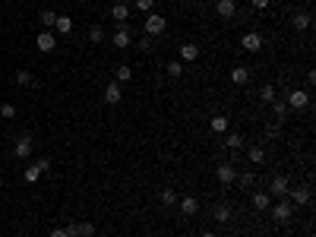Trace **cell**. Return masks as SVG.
<instances>
[{
	"label": "cell",
	"mask_w": 316,
	"mask_h": 237,
	"mask_svg": "<svg viewBox=\"0 0 316 237\" xmlns=\"http://www.w3.org/2000/svg\"><path fill=\"white\" fill-rule=\"evenodd\" d=\"M269 209H272V218H275L278 225H288V222H291V215H294V206L288 202V196H281L275 206H269Z\"/></svg>",
	"instance_id": "obj_1"
},
{
	"label": "cell",
	"mask_w": 316,
	"mask_h": 237,
	"mask_svg": "<svg viewBox=\"0 0 316 237\" xmlns=\"http://www.w3.org/2000/svg\"><path fill=\"white\" fill-rule=\"evenodd\" d=\"M48 168H51L48 158H38V162H32L29 168H25V174H22V177H25V183H35L41 174H48Z\"/></svg>",
	"instance_id": "obj_2"
},
{
	"label": "cell",
	"mask_w": 316,
	"mask_h": 237,
	"mask_svg": "<svg viewBox=\"0 0 316 237\" xmlns=\"http://www.w3.org/2000/svg\"><path fill=\"white\" fill-rule=\"evenodd\" d=\"M288 108H294V111H304L307 105H310V92H304V89H294V92H288Z\"/></svg>",
	"instance_id": "obj_3"
},
{
	"label": "cell",
	"mask_w": 316,
	"mask_h": 237,
	"mask_svg": "<svg viewBox=\"0 0 316 237\" xmlns=\"http://www.w3.org/2000/svg\"><path fill=\"white\" fill-rule=\"evenodd\" d=\"M66 234L70 237H95V225L92 222H70L66 225Z\"/></svg>",
	"instance_id": "obj_4"
},
{
	"label": "cell",
	"mask_w": 316,
	"mask_h": 237,
	"mask_svg": "<svg viewBox=\"0 0 316 237\" xmlns=\"http://www.w3.org/2000/svg\"><path fill=\"white\" fill-rule=\"evenodd\" d=\"M165 16H161V13H149L146 16V35H152V38H155V35H161V32H165Z\"/></svg>",
	"instance_id": "obj_5"
},
{
	"label": "cell",
	"mask_w": 316,
	"mask_h": 237,
	"mask_svg": "<svg viewBox=\"0 0 316 237\" xmlns=\"http://www.w3.org/2000/svg\"><path fill=\"white\" fill-rule=\"evenodd\" d=\"M288 202L291 206H310V187H291L288 190Z\"/></svg>",
	"instance_id": "obj_6"
},
{
	"label": "cell",
	"mask_w": 316,
	"mask_h": 237,
	"mask_svg": "<svg viewBox=\"0 0 316 237\" xmlns=\"http://www.w3.org/2000/svg\"><path fill=\"white\" fill-rule=\"evenodd\" d=\"M288 190H291V180H288V177L285 174H275V177H272V193H269V196H288Z\"/></svg>",
	"instance_id": "obj_7"
},
{
	"label": "cell",
	"mask_w": 316,
	"mask_h": 237,
	"mask_svg": "<svg viewBox=\"0 0 316 237\" xmlns=\"http://www.w3.org/2000/svg\"><path fill=\"white\" fill-rule=\"evenodd\" d=\"M35 48L41 51V54H51V51L57 48V38H54V32H48V29H45V32H41V35L35 38Z\"/></svg>",
	"instance_id": "obj_8"
},
{
	"label": "cell",
	"mask_w": 316,
	"mask_h": 237,
	"mask_svg": "<svg viewBox=\"0 0 316 237\" xmlns=\"http://www.w3.org/2000/svg\"><path fill=\"white\" fill-rule=\"evenodd\" d=\"M130 38H133V32H130V25H124L121 22V29L114 32V35H111V45H117V48H130Z\"/></svg>",
	"instance_id": "obj_9"
},
{
	"label": "cell",
	"mask_w": 316,
	"mask_h": 237,
	"mask_svg": "<svg viewBox=\"0 0 316 237\" xmlns=\"http://www.w3.org/2000/svg\"><path fill=\"white\" fill-rule=\"evenodd\" d=\"M218 180H221V187H231V183L237 180V171H234V165H228V162H221L218 165Z\"/></svg>",
	"instance_id": "obj_10"
},
{
	"label": "cell",
	"mask_w": 316,
	"mask_h": 237,
	"mask_svg": "<svg viewBox=\"0 0 316 237\" xmlns=\"http://www.w3.org/2000/svg\"><path fill=\"white\" fill-rule=\"evenodd\" d=\"M32 149H35L32 136H19V139H16V146H13V155H16V158H29Z\"/></svg>",
	"instance_id": "obj_11"
},
{
	"label": "cell",
	"mask_w": 316,
	"mask_h": 237,
	"mask_svg": "<svg viewBox=\"0 0 316 237\" xmlns=\"http://www.w3.org/2000/svg\"><path fill=\"white\" fill-rule=\"evenodd\" d=\"M241 45H244V51H250V54H256V51L262 48V35H259V32H247V35L241 38Z\"/></svg>",
	"instance_id": "obj_12"
},
{
	"label": "cell",
	"mask_w": 316,
	"mask_h": 237,
	"mask_svg": "<svg viewBox=\"0 0 316 237\" xmlns=\"http://www.w3.org/2000/svg\"><path fill=\"white\" fill-rule=\"evenodd\" d=\"M121 98H124L121 82H108V86H105V101H108V105H121Z\"/></svg>",
	"instance_id": "obj_13"
},
{
	"label": "cell",
	"mask_w": 316,
	"mask_h": 237,
	"mask_svg": "<svg viewBox=\"0 0 316 237\" xmlns=\"http://www.w3.org/2000/svg\"><path fill=\"white\" fill-rule=\"evenodd\" d=\"M177 202H181V212H184L187 218L199 212V202H196V196H177Z\"/></svg>",
	"instance_id": "obj_14"
},
{
	"label": "cell",
	"mask_w": 316,
	"mask_h": 237,
	"mask_svg": "<svg viewBox=\"0 0 316 237\" xmlns=\"http://www.w3.org/2000/svg\"><path fill=\"white\" fill-rule=\"evenodd\" d=\"M215 13L221 16V19H231V16L237 13V3H234V0H218V3H215Z\"/></svg>",
	"instance_id": "obj_15"
},
{
	"label": "cell",
	"mask_w": 316,
	"mask_h": 237,
	"mask_svg": "<svg viewBox=\"0 0 316 237\" xmlns=\"http://www.w3.org/2000/svg\"><path fill=\"white\" fill-rule=\"evenodd\" d=\"M250 199H253V209H259V212H266V209L272 206V196H269V193H262V190L250 193Z\"/></svg>",
	"instance_id": "obj_16"
},
{
	"label": "cell",
	"mask_w": 316,
	"mask_h": 237,
	"mask_svg": "<svg viewBox=\"0 0 316 237\" xmlns=\"http://www.w3.org/2000/svg\"><path fill=\"white\" fill-rule=\"evenodd\" d=\"M231 82H234V86H247V82H250V70H247V66H234V70H231Z\"/></svg>",
	"instance_id": "obj_17"
},
{
	"label": "cell",
	"mask_w": 316,
	"mask_h": 237,
	"mask_svg": "<svg viewBox=\"0 0 316 237\" xmlns=\"http://www.w3.org/2000/svg\"><path fill=\"white\" fill-rule=\"evenodd\" d=\"M212 218H215V222H231V206H228V202H218V206L212 209Z\"/></svg>",
	"instance_id": "obj_18"
},
{
	"label": "cell",
	"mask_w": 316,
	"mask_h": 237,
	"mask_svg": "<svg viewBox=\"0 0 316 237\" xmlns=\"http://www.w3.org/2000/svg\"><path fill=\"white\" fill-rule=\"evenodd\" d=\"M54 29L61 32V35H70V32H73V19H70V16H61V13H57V19H54Z\"/></svg>",
	"instance_id": "obj_19"
},
{
	"label": "cell",
	"mask_w": 316,
	"mask_h": 237,
	"mask_svg": "<svg viewBox=\"0 0 316 237\" xmlns=\"http://www.w3.org/2000/svg\"><path fill=\"white\" fill-rule=\"evenodd\" d=\"M269 105H272V114H275L278 120H285V117H288V101L285 98H272Z\"/></svg>",
	"instance_id": "obj_20"
},
{
	"label": "cell",
	"mask_w": 316,
	"mask_h": 237,
	"mask_svg": "<svg viewBox=\"0 0 316 237\" xmlns=\"http://www.w3.org/2000/svg\"><path fill=\"white\" fill-rule=\"evenodd\" d=\"M310 22H313L310 13H294V16H291V25H294V29H301V32L310 29Z\"/></svg>",
	"instance_id": "obj_21"
},
{
	"label": "cell",
	"mask_w": 316,
	"mask_h": 237,
	"mask_svg": "<svg viewBox=\"0 0 316 237\" xmlns=\"http://www.w3.org/2000/svg\"><path fill=\"white\" fill-rule=\"evenodd\" d=\"M209 126H212L215 133H228V126H231V120H228L225 114H215V117L209 120Z\"/></svg>",
	"instance_id": "obj_22"
},
{
	"label": "cell",
	"mask_w": 316,
	"mask_h": 237,
	"mask_svg": "<svg viewBox=\"0 0 316 237\" xmlns=\"http://www.w3.org/2000/svg\"><path fill=\"white\" fill-rule=\"evenodd\" d=\"M247 158H250L253 165H262V162H266V149H262V146H250V149H247Z\"/></svg>",
	"instance_id": "obj_23"
},
{
	"label": "cell",
	"mask_w": 316,
	"mask_h": 237,
	"mask_svg": "<svg viewBox=\"0 0 316 237\" xmlns=\"http://www.w3.org/2000/svg\"><path fill=\"white\" fill-rule=\"evenodd\" d=\"M111 16H114V19H117V22H124V19H126V16H130V6H126V3H121V0H117V3H114V6H111Z\"/></svg>",
	"instance_id": "obj_24"
},
{
	"label": "cell",
	"mask_w": 316,
	"mask_h": 237,
	"mask_svg": "<svg viewBox=\"0 0 316 237\" xmlns=\"http://www.w3.org/2000/svg\"><path fill=\"white\" fill-rule=\"evenodd\" d=\"M130 79H133V70H130L126 63H121V66L114 70V82H130Z\"/></svg>",
	"instance_id": "obj_25"
},
{
	"label": "cell",
	"mask_w": 316,
	"mask_h": 237,
	"mask_svg": "<svg viewBox=\"0 0 316 237\" xmlns=\"http://www.w3.org/2000/svg\"><path fill=\"white\" fill-rule=\"evenodd\" d=\"M241 146H244V136H241V133H228V136H225V149L237 152Z\"/></svg>",
	"instance_id": "obj_26"
},
{
	"label": "cell",
	"mask_w": 316,
	"mask_h": 237,
	"mask_svg": "<svg viewBox=\"0 0 316 237\" xmlns=\"http://www.w3.org/2000/svg\"><path fill=\"white\" fill-rule=\"evenodd\" d=\"M199 57V45H181V60H196Z\"/></svg>",
	"instance_id": "obj_27"
},
{
	"label": "cell",
	"mask_w": 316,
	"mask_h": 237,
	"mask_svg": "<svg viewBox=\"0 0 316 237\" xmlns=\"http://www.w3.org/2000/svg\"><path fill=\"white\" fill-rule=\"evenodd\" d=\"M234 183H241V187L247 190V187H253V183H256V174L253 171H237V180Z\"/></svg>",
	"instance_id": "obj_28"
},
{
	"label": "cell",
	"mask_w": 316,
	"mask_h": 237,
	"mask_svg": "<svg viewBox=\"0 0 316 237\" xmlns=\"http://www.w3.org/2000/svg\"><path fill=\"white\" fill-rule=\"evenodd\" d=\"M89 41H92V45H101V41H105V29H101V25H92V29H89Z\"/></svg>",
	"instance_id": "obj_29"
},
{
	"label": "cell",
	"mask_w": 316,
	"mask_h": 237,
	"mask_svg": "<svg viewBox=\"0 0 316 237\" xmlns=\"http://www.w3.org/2000/svg\"><path fill=\"white\" fill-rule=\"evenodd\" d=\"M16 82H19V86H32V82H35V76H32L29 70H16Z\"/></svg>",
	"instance_id": "obj_30"
},
{
	"label": "cell",
	"mask_w": 316,
	"mask_h": 237,
	"mask_svg": "<svg viewBox=\"0 0 316 237\" xmlns=\"http://www.w3.org/2000/svg\"><path fill=\"white\" fill-rule=\"evenodd\" d=\"M54 19H57L54 10H41V25H45V29H54Z\"/></svg>",
	"instance_id": "obj_31"
},
{
	"label": "cell",
	"mask_w": 316,
	"mask_h": 237,
	"mask_svg": "<svg viewBox=\"0 0 316 237\" xmlns=\"http://www.w3.org/2000/svg\"><path fill=\"white\" fill-rule=\"evenodd\" d=\"M168 76H171V79L184 76V63H181V60H171V63H168Z\"/></svg>",
	"instance_id": "obj_32"
},
{
	"label": "cell",
	"mask_w": 316,
	"mask_h": 237,
	"mask_svg": "<svg viewBox=\"0 0 316 237\" xmlns=\"http://www.w3.org/2000/svg\"><path fill=\"white\" fill-rule=\"evenodd\" d=\"M174 202H177L174 190H161V206H174Z\"/></svg>",
	"instance_id": "obj_33"
},
{
	"label": "cell",
	"mask_w": 316,
	"mask_h": 237,
	"mask_svg": "<svg viewBox=\"0 0 316 237\" xmlns=\"http://www.w3.org/2000/svg\"><path fill=\"white\" fill-rule=\"evenodd\" d=\"M259 98L269 105V101H272V98H278V95H275V89H272V86H262V89H259Z\"/></svg>",
	"instance_id": "obj_34"
},
{
	"label": "cell",
	"mask_w": 316,
	"mask_h": 237,
	"mask_svg": "<svg viewBox=\"0 0 316 237\" xmlns=\"http://www.w3.org/2000/svg\"><path fill=\"white\" fill-rule=\"evenodd\" d=\"M133 3H136V10H142V13H152L155 0H133Z\"/></svg>",
	"instance_id": "obj_35"
},
{
	"label": "cell",
	"mask_w": 316,
	"mask_h": 237,
	"mask_svg": "<svg viewBox=\"0 0 316 237\" xmlns=\"http://www.w3.org/2000/svg\"><path fill=\"white\" fill-rule=\"evenodd\" d=\"M155 48V38L152 35H142V41H139V51H152Z\"/></svg>",
	"instance_id": "obj_36"
},
{
	"label": "cell",
	"mask_w": 316,
	"mask_h": 237,
	"mask_svg": "<svg viewBox=\"0 0 316 237\" xmlns=\"http://www.w3.org/2000/svg\"><path fill=\"white\" fill-rule=\"evenodd\" d=\"M0 114L10 120V117H16V105H0Z\"/></svg>",
	"instance_id": "obj_37"
},
{
	"label": "cell",
	"mask_w": 316,
	"mask_h": 237,
	"mask_svg": "<svg viewBox=\"0 0 316 237\" xmlns=\"http://www.w3.org/2000/svg\"><path fill=\"white\" fill-rule=\"evenodd\" d=\"M250 3H253V6H256V10H266V6H269V3H272V0H250Z\"/></svg>",
	"instance_id": "obj_38"
},
{
	"label": "cell",
	"mask_w": 316,
	"mask_h": 237,
	"mask_svg": "<svg viewBox=\"0 0 316 237\" xmlns=\"http://www.w3.org/2000/svg\"><path fill=\"white\" fill-rule=\"evenodd\" d=\"M51 237H70V234H66V228H54V231H51Z\"/></svg>",
	"instance_id": "obj_39"
},
{
	"label": "cell",
	"mask_w": 316,
	"mask_h": 237,
	"mask_svg": "<svg viewBox=\"0 0 316 237\" xmlns=\"http://www.w3.org/2000/svg\"><path fill=\"white\" fill-rule=\"evenodd\" d=\"M202 237H215V231H206V234H202Z\"/></svg>",
	"instance_id": "obj_40"
},
{
	"label": "cell",
	"mask_w": 316,
	"mask_h": 237,
	"mask_svg": "<svg viewBox=\"0 0 316 237\" xmlns=\"http://www.w3.org/2000/svg\"><path fill=\"white\" fill-rule=\"evenodd\" d=\"M121 3H126V6H130V3H133V0H121Z\"/></svg>",
	"instance_id": "obj_41"
},
{
	"label": "cell",
	"mask_w": 316,
	"mask_h": 237,
	"mask_svg": "<svg viewBox=\"0 0 316 237\" xmlns=\"http://www.w3.org/2000/svg\"><path fill=\"white\" fill-rule=\"evenodd\" d=\"M0 105H3V98H0Z\"/></svg>",
	"instance_id": "obj_42"
}]
</instances>
